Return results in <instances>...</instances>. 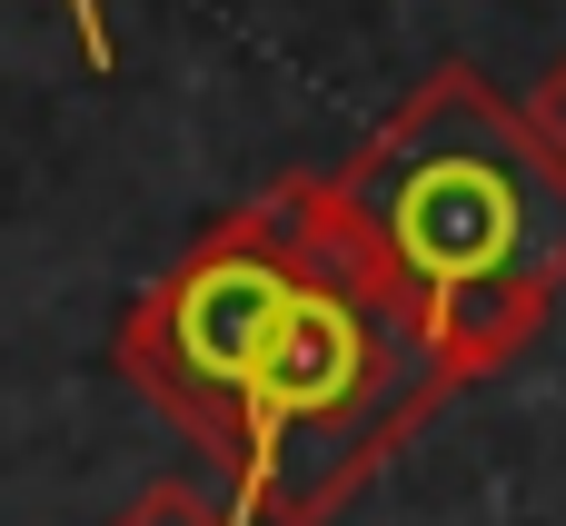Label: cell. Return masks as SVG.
Instances as JSON below:
<instances>
[{
    "mask_svg": "<svg viewBox=\"0 0 566 526\" xmlns=\"http://www.w3.org/2000/svg\"><path fill=\"white\" fill-rule=\"evenodd\" d=\"M119 378L189 428L239 526H328L448 398L418 318L348 249L328 179L209 219L119 308Z\"/></svg>",
    "mask_w": 566,
    "mask_h": 526,
    "instance_id": "obj_1",
    "label": "cell"
},
{
    "mask_svg": "<svg viewBox=\"0 0 566 526\" xmlns=\"http://www.w3.org/2000/svg\"><path fill=\"white\" fill-rule=\"evenodd\" d=\"M328 209L398 288L448 388L497 378L566 288V169L468 60L428 70L328 169Z\"/></svg>",
    "mask_w": 566,
    "mask_h": 526,
    "instance_id": "obj_2",
    "label": "cell"
},
{
    "mask_svg": "<svg viewBox=\"0 0 566 526\" xmlns=\"http://www.w3.org/2000/svg\"><path fill=\"white\" fill-rule=\"evenodd\" d=\"M109 526H239V507L219 487H199V477H149Z\"/></svg>",
    "mask_w": 566,
    "mask_h": 526,
    "instance_id": "obj_3",
    "label": "cell"
},
{
    "mask_svg": "<svg viewBox=\"0 0 566 526\" xmlns=\"http://www.w3.org/2000/svg\"><path fill=\"white\" fill-rule=\"evenodd\" d=\"M517 109H527V129L547 139V159L566 169V60L547 70V80H537V90H527V99H517Z\"/></svg>",
    "mask_w": 566,
    "mask_h": 526,
    "instance_id": "obj_4",
    "label": "cell"
},
{
    "mask_svg": "<svg viewBox=\"0 0 566 526\" xmlns=\"http://www.w3.org/2000/svg\"><path fill=\"white\" fill-rule=\"evenodd\" d=\"M60 10H70V20H80V40H90V60H99V70H109V20H99V0H60Z\"/></svg>",
    "mask_w": 566,
    "mask_h": 526,
    "instance_id": "obj_5",
    "label": "cell"
}]
</instances>
